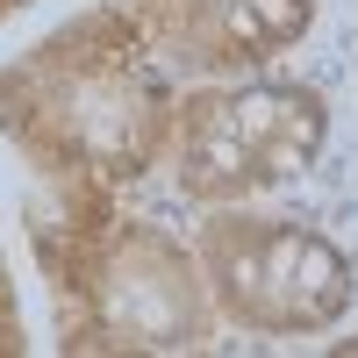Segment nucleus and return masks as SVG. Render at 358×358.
<instances>
[{
	"instance_id": "1",
	"label": "nucleus",
	"mask_w": 358,
	"mask_h": 358,
	"mask_svg": "<svg viewBox=\"0 0 358 358\" xmlns=\"http://www.w3.org/2000/svg\"><path fill=\"white\" fill-rule=\"evenodd\" d=\"M179 79L122 0L72 15L0 65V136L43 187L122 194L172 158Z\"/></svg>"
},
{
	"instance_id": "2",
	"label": "nucleus",
	"mask_w": 358,
	"mask_h": 358,
	"mask_svg": "<svg viewBox=\"0 0 358 358\" xmlns=\"http://www.w3.org/2000/svg\"><path fill=\"white\" fill-rule=\"evenodd\" d=\"M29 258L50 287L57 351H208L215 294L201 280L194 244L151 215H129L115 194H65L29 208Z\"/></svg>"
},
{
	"instance_id": "3",
	"label": "nucleus",
	"mask_w": 358,
	"mask_h": 358,
	"mask_svg": "<svg viewBox=\"0 0 358 358\" xmlns=\"http://www.w3.org/2000/svg\"><path fill=\"white\" fill-rule=\"evenodd\" d=\"M330 143V101L308 79H194L179 94L172 179L194 208H236L294 187Z\"/></svg>"
},
{
	"instance_id": "4",
	"label": "nucleus",
	"mask_w": 358,
	"mask_h": 358,
	"mask_svg": "<svg viewBox=\"0 0 358 358\" xmlns=\"http://www.w3.org/2000/svg\"><path fill=\"white\" fill-rule=\"evenodd\" d=\"M201 280L215 294V315L251 337H322L351 315L358 273L351 258L301 215L265 208H208L194 229Z\"/></svg>"
},
{
	"instance_id": "5",
	"label": "nucleus",
	"mask_w": 358,
	"mask_h": 358,
	"mask_svg": "<svg viewBox=\"0 0 358 358\" xmlns=\"http://www.w3.org/2000/svg\"><path fill=\"white\" fill-rule=\"evenodd\" d=\"M172 79H244L294 50L315 0H122Z\"/></svg>"
},
{
	"instance_id": "6",
	"label": "nucleus",
	"mask_w": 358,
	"mask_h": 358,
	"mask_svg": "<svg viewBox=\"0 0 358 358\" xmlns=\"http://www.w3.org/2000/svg\"><path fill=\"white\" fill-rule=\"evenodd\" d=\"M29 337H22V308H15V287H8V265H0V358H22Z\"/></svg>"
},
{
	"instance_id": "7",
	"label": "nucleus",
	"mask_w": 358,
	"mask_h": 358,
	"mask_svg": "<svg viewBox=\"0 0 358 358\" xmlns=\"http://www.w3.org/2000/svg\"><path fill=\"white\" fill-rule=\"evenodd\" d=\"M29 8V0H0V22H8V15H22Z\"/></svg>"
},
{
	"instance_id": "8",
	"label": "nucleus",
	"mask_w": 358,
	"mask_h": 358,
	"mask_svg": "<svg viewBox=\"0 0 358 358\" xmlns=\"http://www.w3.org/2000/svg\"><path fill=\"white\" fill-rule=\"evenodd\" d=\"M330 351H358V337H337V344H330Z\"/></svg>"
}]
</instances>
